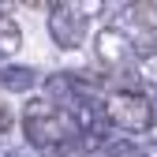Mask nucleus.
Returning a JSON list of instances; mask_svg holds the SVG:
<instances>
[{
    "mask_svg": "<svg viewBox=\"0 0 157 157\" xmlns=\"http://www.w3.org/2000/svg\"><path fill=\"white\" fill-rule=\"evenodd\" d=\"M37 75L34 67H26V64H8V67H0V86H4L8 94H30L34 86H37Z\"/></svg>",
    "mask_w": 157,
    "mask_h": 157,
    "instance_id": "39448f33",
    "label": "nucleus"
},
{
    "mask_svg": "<svg viewBox=\"0 0 157 157\" xmlns=\"http://www.w3.org/2000/svg\"><path fill=\"white\" fill-rule=\"evenodd\" d=\"M19 49H23V30H19V23L4 11L0 15V56H15Z\"/></svg>",
    "mask_w": 157,
    "mask_h": 157,
    "instance_id": "423d86ee",
    "label": "nucleus"
},
{
    "mask_svg": "<svg viewBox=\"0 0 157 157\" xmlns=\"http://www.w3.org/2000/svg\"><path fill=\"white\" fill-rule=\"evenodd\" d=\"M135 41H131V34L120 30V26H101L94 34V56H97V64H105V67H124L127 64V56H131Z\"/></svg>",
    "mask_w": 157,
    "mask_h": 157,
    "instance_id": "20e7f679",
    "label": "nucleus"
},
{
    "mask_svg": "<svg viewBox=\"0 0 157 157\" xmlns=\"http://www.w3.org/2000/svg\"><path fill=\"white\" fill-rule=\"evenodd\" d=\"M11 127H15V116H11V112H8L4 105H0V139H4V135H8Z\"/></svg>",
    "mask_w": 157,
    "mask_h": 157,
    "instance_id": "6e6552de",
    "label": "nucleus"
},
{
    "mask_svg": "<svg viewBox=\"0 0 157 157\" xmlns=\"http://www.w3.org/2000/svg\"><path fill=\"white\" fill-rule=\"evenodd\" d=\"M146 135H150V146H157V120H153V127H150Z\"/></svg>",
    "mask_w": 157,
    "mask_h": 157,
    "instance_id": "9d476101",
    "label": "nucleus"
},
{
    "mask_svg": "<svg viewBox=\"0 0 157 157\" xmlns=\"http://www.w3.org/2000/svg\"><path fill=\"white\" fill-rule=\"evenodd\" d=\"M23 135H26L30 150H64L78 142L71 116L60 112L49 97H30L23 105Z\"/></svg>",
    "mask_w": 157,
    "mask_h": 157,
    "instance_id": "f257e3e1",
    "label": "nucleus"
},
{
    "mask_svg": "<svg viewBox=\"0 0 157 157\" xmlns=\"http://www.w3.org/2000/svg\"><path fill=\"white\" fill-rule=\"evenodd\" d=\"M60 157H90V153L78 146V142H71V146H64V150H60Z\"/></svg>",
    "mask_w": 157,
    "mask_h": 157,
    "instance_id": "1a4fd4ad",
    "label": "nucleus"
},
{
    "mask_svg": "<svg viewBox=\"0 0 157 157\" xmlns=\"http://www.w3.org/2000/svg\"><path fill=\"white\" fill-rule=\"evenodd\" d=\"M49 34H52L56 49L75 52V49H82L86 34H90V15L78 11V4H56L49 15Z\"/></svg>",
    "mask_w": 157,
    "mask_h": 157,
    "instance_id": "7ed1b4c3",
    "label": "nucleus"
},
{
    "mask_svg": "<svg viewBox=\"0 0 157 157\" xmlns=\"http://www.w3.org/2000/svg\"><path fill=\"white\" fill-rule=\"evenodd\" d=\"M142 78V82L150 86V90H157V52H150V56H139V71H135Z\"/></svg>",
    "mask_w": 157,
    "mask_h": 157,
    "instance_id": "0eeeda50",
    "label": "nucleus"
},
{
    "mask_svg": "<svg viewBox=\"0 0 157 157\" xmlns=\"http://www.w3.org/2000/svg\"><path fill=\"white\" fill-rule=\"evenodd\" d=\"M105 120L109 127L116 131H131V135H146L153 127V101H150V94L142 90H116L105 97Z\"/></svg>",
    "mask_w": 157,
    "mask_h": 157,
    "instance_id": "f03ea898",
    "label": "nucleus"
}]
</instances>
